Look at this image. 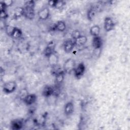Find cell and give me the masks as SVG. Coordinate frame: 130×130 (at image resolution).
<instances>
[{"label": "cell", "instance_id": "1", "mask_svg": "<svg viewBox=\"0 0 130 130\" xmlns=\"http://www.w3.org/2000/svg\"><path fill=\"white\" fill-rule=\"evenodd\" d=\"M17 88V83L15 81H10L5 83L3 86V90L6 94L13 93Z\"/></svg>", "mask_w": 130, "mask_h": 130}, {"label": "cell", "instance_id": "2", "mask_svg": "<svg viewBox=\"0 0 130 130\" xmlns=\"http://www.w3.org/2000/svg\"><path fill=\"white\" fill-rule=\"evenodd\" d=\"M76 67L75 61L72 58H69L65 61L63 66V71L65 73L70 74L74 71Z\"/></svg>", "mask_w": 130, "mask_h": 130}, {"label": "cell", "instance_id": "3", "mask_svg": "<svg viewBox=\"0 0 130 130\" xmlns=\"http://www.w3.org/2000/svg\"><path fill=\"white\" fill-rule=\"evenodd\" d=\"M85 66L83 62L79 63L77 66H76L74 70V74L75 77L77 79L81 78L85 73Z\"/></svg>", "mask_w": 130, "mask_h": 130}, {"label": "cell", "instance_id": "4", "mask_svg": "<svg viewBox=\"0 0 130 130\" xmlns=\"http://www.w3.org/2000/svg\"><path fill=\"white\" fill-rule=\"evenodd\" d=\"M104 27L106 31L109 32L113 29L115 27V23L113 19L110 17H107L104 19Z\"/></svg>", "mask_w": 130, "mask_h": 130}, {"label": "cell", "instance_id": "5", "mask_svg": "<svg viewBox=\"0 0 130 130\" xmlns=\"http://www.w3.org/2000/svg\"><path fill=\"white\" fill-rule=\"evenodd\" d=\"M50 16V10L48 7H44L38 12V16L41 20H47Z\"/></svg>", "mask_w": 130, "mask_h": 130}, {"label": "cell", "instance_id": "6", "mask_svg": "<svg viewBox=\"0 0 130 130\" xmlns=\"http://www.w3.org/2000/svg\"><path fill=\"white\" fill-rule=\"evenodd\" d=\"M75 45V42L73 39H69L66 40L63 44V48L64 52L67 53H70L72 51Z\"/></svg>", "mask_w": 130, "mask_h": 130}, {"label": "cell", "instance_id": "7", "mask_svg": "<svg viewBox=\"0 0 130 130\" xmlns=\"http://www.w3.org/2000/svg\"><path fill=\"white\" fill-rule=\"evenodd\" d=\"M103 40L101 37H94L92 40V46L95 50L100 49L103 46Z\"/></svg>", "mask_w": 130, "mask_h": 130}, {"label": "cell", "instance_id": "8", "mask_svg": "<svg viewBox=\"0 0 130 130\" xmlns=\"http://www.w3.org/2000/svg\"><path fill=\"white\" fill-rule=\"evenodd\" d=\"M37 100V96L34 93L28 94L23 100V102L27 106H30L36 103Z\"/></svg>", "mask_w": 130, "mask_h": 130}, {"label": "cell", "instance_id": "9", "mask_svg": "<svg viewBox=\"0 0 130 130\" xmlns=\"http://www.w3.org/2000/svg\"><path fill=\"white\" fill-rule=\"evenodd\" d=\"M55 52V44L53 42H50L46 47L44 50V56L48 58L52 54Z\"/></svg>", "mask_w": 130, "mask_h": 130}, {"label": "cell", "instance_id": "10", "mask_svg": "<svg viewBox=\"0 0 130 130\" xmlns=\"http://www.w3.org/2000/svg\"><path fill=\"white\" fill-rule=\"evenodd\" d=\"M74 103L70 101L67 103L64 107V113L66 116L71 115L74 111Z\"/></svg>", "mask_w": 130, "mask_h": 130}, {"label": "cell", "instance_id": "11", "mask_svg": "<svg viewBox=\"0 0 130 130\" xmlns=\"http://www.w3.org/2000/svg\"><path fill=\"white\" fill-rule=\"evenodd\" d=\"M23 126V122L22 119H14L11 122V128L14 130H19L22 129Z\"/></svg>", "mask_w": 130, "mask_h": 130}, {"label": "cell", "instance_id": "12", "mask_svg": "<svg viewBox=\"0 0 130 130\" xmlns=\"http://www.w3.org/2000/svg\"><path fill=\"white\" fill-rule=\"evenodd\" d=\"M53 87L50 85H45L42 90V95L45 98H48L53 95Z\"/></svg>", "mask_w": 130, "mask_h": 130}, {"label": "cell", "instance_id": "13", "mask_svg": "<svg viewBox=\"0 0 130 130\" xmlns=\"http://www.w3.org/2000/svg\"><path fill=\"white\" fill-rule=\"evenodd\" d=\"M64 75L65 72L63 70H61L60 71H59L55 75V85H60L62 83L64 78Z\"/></svg>", "mask_w": 130, "mask_h": 130}, {"label": "cell", "instance_id": "14", "mask_svg": "<svg viewBox=\"0 0 130 130\" xmlns=\"http://www.w3.org/2000/svg\"><path fill=\"white\" fill-rule=\"evenodd\" d=\"M24 9L23 7H17L15 8L13 11V16L15 19H18L22 16H24Z\"/></svg>", "mask_w": 130, "mask_h": 130}, {"label": "cell", "instance_id": "15", "mask_svg": "<svg viewBox=\"0 0 130 130\" xmlns=\"http://www.w3.org/2000/svg\"><path fill=\"white\" fill-rule=\"evenodd\" d=\"M87 41V38L85 36L81 35L77 39L74 40L75 45L77 46H82L84 45Z\"/></svg>", "mask_w": 130, "mask_h": 130}, {"label": "cell", "instance_id": "16", "mask_svg": "<svg viewBox=\"0 0 130 130\" xmlns=\"http://www.w3.org/2000/svg\"><path fill=\"white\" fill-rule=\"evenodd\" d=\"M54 28L59 32H63L66 29V24L63 21H58L54 25Z\"/></svg>", "mask_w": 130, "mask_h": 130}, {"label": "cell", "instance_id": "17", "mask_svg": "<svg viewBox=\"0 0 130 130\" xmlns=\"http://www.w3.org/2000/svg\"><path fill=\"white\" fill-rule=\"evenodd\" d=\"M48 61L49 64L51 66V67H54L55 66L57 65L58 62V56L56 54L55 52L52 54L48 58Z\"/></svg>", "mask_w": 130, "mask_h": 130}, {"label": "cell", "instance_id": "18", "mask_svg": "<svg viewBox=\"0 0 130 130\" xmlns=\"http://www.w3.org/2000/svg\"><path fill=\"white\" fill-rule=\"evenodd\" d=\"M90 35L94 37L99 36L100 33V27L98 25H94L91 26L89 30Z\"/></svg>", "mask_w": 130, "mask_h": 130}, {"label": "cell", "instance_id": "19", "mask_svg": "<svg viewBox=\"0 0 130 130\" xmlns=\"http://www.w3.org/2000/svg\"><path fill=\"white\" fill-rule=\"evenodd\" d=\"M35 16V9H24V16L28 19L32 20Z\"/></svg>", "mask_w": 130, "mask_h": 130}, {"label": "cell", "instance_id": "20", "mask_svg": "<svg viewBox=\"0 0 130 130\" xmlns=\"http://www.w3.org/2000/svg\"><path fill=\"white\" fill-rule=\"evenodd\" d=\"M22 30L20 28L17 27H15L11 37L14 39H18L22 37Z\"/></svg>", "mask_w": 130, "mask_h": 130}, {"label": "cell", "instance_id": "21", "mask_svg": "<svg viewBox=\"0 0 130 130\" xmlns=\"http://www.w3.org/2000/svg\"><path fill=\"white\" fill-rule=\"evenodd\" d=\"M35 1H26L24 3V6L23 7L24 9H35Z\"/></svg>", "mask_w": 130, "mask_h": 130}, {"label": "cell", "instance_id": "22", "mask_svg": "<svg viewBox=\"0 0 130 130\" xmlns=\"http://www.w3.org/2000/svg\"><path fill=\"white\" fill-rule=\"evenodd\" d=\"M15 28V26H13L11 25H6L5 27V31L7 34V35L11 37Z\"/></svg>", "mask_w": 130, "mask_h": 130}, {"label": "cell", "instance_id": "23", "mask_svg": "<svg viewBox=\"0 0 130 130\" xmlns=\"http://www.w3.org/2000/svg\"><path fill=\"white\" fill-rule=\"evenodd\" d=\"M95 10L93 9V8H90L88 12H87V18L88 19V20L91 21L92 20V19H93V17H94L95 15Z\"/></svg>", "mask_w": 130, "mask_h": 130}, {"label": "cell", "instance_id": "24", "mask_svg": "<svg viewBox=\"0 0 130 130\" xmlns=\"http://www.w3.org/2000/svg\"><path fill=\"white\" fill-rule=\"evenodd\" d=\"M65 5H66V2L64 1L57 0L54 8L56 9H60L61 8H63Z\"/></svg>", "mask_w": 130, "mask_h": 130}, {"label": "cell", "instance_id": "25", "mask_svg": "<svg viewBox=\"0 0 130 130\" xmlns=\"http://www.w3.org/2000/svg\"><path fill=\"white\" fill-rule=\"evenodd\" d=\"M28 94V92L27 90L26 89H23L19 92V98H20V99L21 100H22L23 101V100L24 99V98L26 97V96Z\"/></svg>", "mask_w": 130, "mask_h": 130}, {"label": "cell", "instance_id": "26", "mask_svg": "<svg viewBox=\"0 0 130 130\" xmlns=\"http://www.w3.org/2000/svg\"><path fill=\"white\" fill-rule=\"evenodd\" d=\"M81 35L80 31L78 30H74L71 33V39L73 40H75L79 37Z\"/></svg>", "mask_w": 130, "mask_h": 130}, {"label": "cell", "instance_id": "27", "mask_svg": "<svg viewBox=\"0 0 130 130\" xmlns=\"http://www.w3.org/2000/svg\"><path fill=\"white\" fill-rule=\"evenodd\" d=\"M3 2L4 3V4H5V5L6 6V7L7 8V7H10L13 4V1L12 0H5V1H3Z\"/></svg>", "mask_w": 130, "mask_h": 130}, {"label": "cell", "instance_id": "28", "mask_svg": "<svg viewBox=\"0 0 130 130\" xmlns=\"http://www.w3.org/2000/svg\"><path fill=\"white\" fill-rule=\"evenodd\" d=\"M0 16L1 19H6L8 17V14L6 12V11H1L0 12Z\"/></svg>", "mask_w": 130, "mask_h": 130}, {"label": "cell", "instance_id": "29", "mask_svg": "<svg viewBox=\"0 0 130 130\" xmlns=\"http://www.w3.org/2000/svg\"><path fill=\"white\" fill-rule=\"evenodd\" d=\"M57 0H50L48 1V5L51 7L54 8Z\"/></svg>", "mask_w": 130, "mask_h": 130}, {"label": "cell", "instance_id": "30", "mask_svg": "<svg viewBox=\"0 0 130 130\" xmlns=\"http://www.w3.org/2000/svg\"><path fill=\"white\" fill-rule=\"evenodd\" d=\"M7 7L3 2V1H1L0 2V12L1 11H6Z\"/></svg>", "mask_w": 130, "mask_h": 130}, {"label": "cell", "instance_id": "31", "mask_svg": "<svg viewBox=\"0 0 130 130\" xmlns=\"http://www.w3.org/2000/svg\"><path fill=\"white\" fill-rule=\"evenodd\" d=\"M5 71L4 69L2 67H1V69H0V75H1V78H3V77L5 75Z\"/></svg>", "mask_w": 130, "mask_h": 130}]
</instances>
